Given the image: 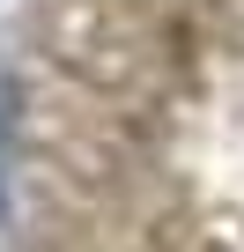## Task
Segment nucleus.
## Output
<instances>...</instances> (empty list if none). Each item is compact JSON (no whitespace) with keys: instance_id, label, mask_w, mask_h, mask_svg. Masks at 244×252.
Here are the masks:
<instances>
[{"instance_id":"1","label":"nucleus","mask_w":244,"mask_h":252,"mask_svg":"<svg viewBox=\"0 0 244 252\" xmlns=\"http://www.w3.org/2000/svg\"><path fill=\"white\" fill-rule=\"evenodd\" d=\"M8 163H15V149H8V111H0V215H8Z\"/></svg>"}]
</instances>
